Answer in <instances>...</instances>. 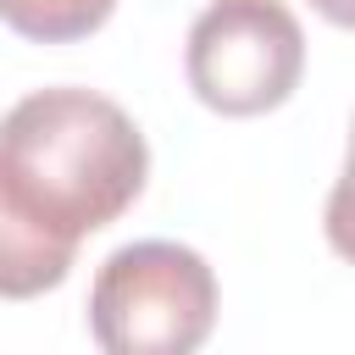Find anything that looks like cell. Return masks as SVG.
<instances>
[{
  "label": "cell",
  "mask_w": 355,
  "mask_h": 355,
  "mask_svg": "<svg viewBox=\"0 0 355 355\" xmlns=\"http://www.w3.org/2000/svg\"><path fill=\"white\" fill-rule=\"evenodd\" d=\"M144 172V133L94 89H39L0 116V194L67 244L111 227Z\"/></svg>",
  "instance_id": "6da1fadb"
},
{
  "label": "cell",
  "mask_w": 355,
  "mask_h": 355,
  "mask_svg": "<svg viewBox=\"0 0 355 355\" xmlns=\"http://www.w3.org/2000/svg\"><path fill=\"white\" fill-rule=\"evenodd\" d=\"M216 277L200 250L139 239L105 255L89 288V333L111 355H189L211 338Z\"/></svg>",
  "instance_id": "7a4b0ae2"
},
{
  "label": "cell",
  "mask_w": 355,
  "mask_h": 355,
  "mask_svg": "<svg viewBox=\"0 0 355 355\" xmlns=\"http://www.w3.org/2000/svg\"><path fill=\"white\" fill-rule=\"evenodd\" d=\"M189 89L222 116L283 105L305 72V33L283 0H211L183 50Z\"/></svg>",
  "instance_id": "3957f363"
},
{
  "label": "cell",
  "mask_w": 355,
  "mask_h": 355,
  "mask_svg": "<svg viewBox=\"0 0 355 355\" xmlns=\"http://www.w3.org/2000/svg\"><path fill=\"white\" fill-rule=\"evenodd\" d=\"M78 244L44 233L0 194V300H33L72 272Z\"/></svg>",
  "instance_id": "277c9868"
},
{
  "label": "cell",
  "mask_w": 355,
  "mask_h": 355,
  "mask_svg": "<svg viewBox=\"0 0 355 355\" xmlns=\"http://www.w3.org/2000/svg\"><path fill=\"white\" fill-rule=\"evenodd\" d=\"M111 11H116V0H0V22L39 44L89 39Z\"/></svg>",
  "instance_id": "5b68a950"
},
{
  "label": "cell",
  "mask_w": 355,
  "mask_h": 355,
  "mask_svg": "<svg viewBox=\"0 0 355 355\" xmlns=\"http://www.w3.org/2000/svg\"><path fill=\"white\" fill-rule=\"evenodd\" d=\"M316 11H322L327 22H338V28L349 22V0H316Z\"/></svg>",
  "instance_id": "8992f818"
}]
</instances>
